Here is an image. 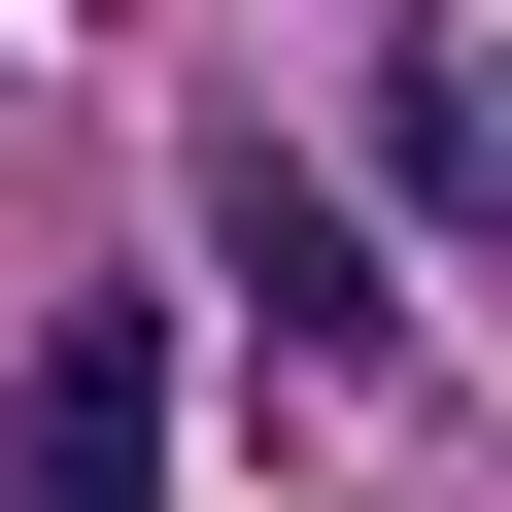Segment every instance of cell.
<instances>
[{"label": "cell", "mask_w": 512, "mask_h": 512, "mask_svg": "<svg viewBox=\"0 0 512 512\" xmlns=\"http://www.w3.org/2000/svg\"><path fill=\"white\" fill-rule=\"evenodd\" d=\"M205 239H239V308H274L308 376H376V239H342V171H308V137H239V171H205Z\"/></svg>", "instance_id": "2"}, {"label": "cell", "mask_w": 512, "mask_h": 512, "mask_svg": "<svg viewBox=\"0 0 512 512\" xmlns=\"http://www.w3.org/2000/svg\"><path fill=\"white\" fill-rule=\"evenodd\" d=\"M0 512H171V308H69L0 410Z\"/></svg>", "instance_id": "1"}, {"label": "cell", "mask_w": 512, "mask_h": 512, "mask_svg": "<svg viewBox=\"0 0 512 512\" xmlns=\"http://www.w3.org/2000/svg\"><path fill=\"white\" fill-rule=\"evenodd\" d=\"M376 137H410V205H444V239H512V35H410V69H376Z\"/></svg>", "instance_id": "3"}]
</instances>
